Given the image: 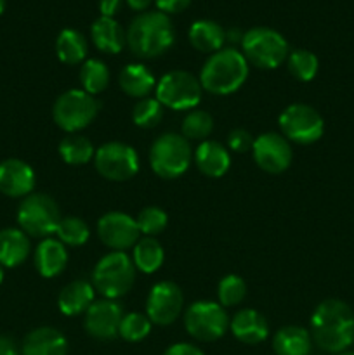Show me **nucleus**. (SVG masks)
<instances>
[{
  "label": "nucleus",
  "mask_w": 354,
  "mask_h": 355,
  "mask_svg": "<svg viewBox=\"0 0 354 355\" xmlns=\"http://www.w3.org/2000/svg\"><path fill=\"white\" fill-rule=\"evenodd\" d=\"M94 304V286L83 279L71 281L61 290L58 298V305L61 314L78 315L89 311Z\"/></svg>",
  "instance_id": "obj_23"
},
{
  "label": "nucleus",
  "mask_w": 354,
  "mask_h": 355,
  "mask_svg": "<svg viewBox=\"0 0 354 355\" xmlns=\"http://www.w3.org/2000/svg\"><path fill=\"white\" fill-rule=\"evenodd\" d=\"M176 31L167 14L149 10L135 17L127 30V45L132 54L141 59H153L165 54L174 44Z\"/></svg>",
  "instance_id": "obj_2"
},
{
  "label": "nucleus",
  "mask_w": 354,
  "mask_h": 355,
  "mask_svg": "<svg viewBox=\"0 0 354 355\" xmlns=\"http://www.w3.org/2000/svg\"><path fill=\"white\" fill-rule=\"evenodd\" d=\"M59 241L68 246H82L89 241L90 229L85 220L78 217H62L56 229Z\"/></svg>",
  "instance_id": "obj_33"
},
{
  "label": "nucleus",
  "mask_w": 354,
  "mask_h": 355,
  "mask_svg": "<svg viewBox=\"0 0 354 355\" xmlns=\"http://www.w3.org/2000/svg\"><path fill=\"white\" fill-rule=\"evenodd\" d=\"M59 155H61L62 162L76 166L89 163L96 155V151H94L92 142L87 137L78 134H69L59 142Z\"/></svg>",
  "instance_id": "obj_30"
},
{
  "label": "nucleus",
  "mask_w": 354,
  "mask_h": 355,
  "mask_svg": "<svg viewBox=\"0 0 354 355\" xmlns=\"http://www.w3.org/2000/svg\"><path fill=\"white\" fill-rule=\"evenodd\" d=\"M167 222H169L167 214L158 207H146L135 218L139 232L146 234V238H153V236L160 234L167 227Z\"/></svg>",
  "instance_id": "obj_38"
},
{
  "label": "nucleus",
  "mask_w": 354,
  "mask_h": 355,
  "mask_svg": "<svg viewBox=\"0 0 354 355\" xmlns=\"http://www.w3.org/2000/svg\"><path fill=\"white\" fill-rule=\"evenodd\" d=\"M153 0H127V3L130 6V9L134 10H146L151 6Z\"/></svg>",
  "instance_id": "obj_44"
},
{
  "label": "nucleus",
  "mask_w": 354,
  "mask_h": 355,
  "mask_svg": "<svg viewBox=\"0 0 354 355\" xmlns=\"http://www.w3.org/2000/svg\"><path fill=\"white\" fill-rule=\"evenodd\" d=\"M280 128L287 141L297 144H314L325 134L321 114L309 104L295 103L285 107L280 114Z\"/></svg>",
  "instance_id": "obj_10"
},
{
  "label": "nucleus",
  "mask_w": 354,
  "mask_h": 355,
  "mask_svg": "<svg viewBox=\"0 0 354 355\" xmlns=\"http://www.w3.org/2000/svg\"><path fill=\"white\" fill-rule=\"evenodd\" d=\"M337 355H354V352H349V350H346V352H340V354H337Z\"/></svg>",
  "instance_id": "obj_47"
},
{
  "label": "nucleus",
  "mask_w": 354,
  "mask_h": 355,
  "mask_svg": "<svg viewBox=\"0 0 354 355\" xmlns=\"http://www.w3.org/2000/svg\"><path fill=\"white\" fill-rule=\"evenodd\" d=\"M184 297L180 288L172 281H160L148 295L146 312L148 319L158 326H169L179 318Z\"/></svg>",
  "instance_id": "obj_13"
},
{
  "label": "nucleus",
  "mask_w": 354,
  "mask_h": 355,
  "mask_svg": "<svg viewBox=\"0 0 354 355\" xmlns=\"http://www.w3.org/2000/svg\"><path fill=\"white\" fill-rule=\"evenodd\" d=\"M120 87L127 96L144 99L156 87V80L144 64H127L120 73Z\"/></svg>",
  "instance_id": "obj_27"
},
{
  "label": "nucleus",
  "mask_w": 354,
  "mask_h": 355,
  "mask_svg": "<svg viewBox=\"0 0 354 355\" xmlns=\"http://www.w3.org/2000/svg\"><path fill=\"white\" fill-rule=\"evenodd\" d=\"M184 326L193 338L200 342H215L229 328L224 307L215 302H194L184 314Z\"/></svg>",
  "instance_id": "obj_11"
},
{
  "label": "nucleus",
  "mask_w": 354,
  "mask_h": 355,
  "mask_svg": "<svg viewBox=\"0 0 354 355\" xmlns=\"http://www.w3.org/2000/svg\"><path fill=\"white\" fill-rule=\"evenodd\" d=\"M97 111H99V103L94 99V96L87 94L85 90L71 89L56 99L52 116L59 128L68 134H76L92 123L94 118L97 116Z\"/></svg>",
  "instance_id": "obj_8"
},
{
  "label": "nucleus",
  "mask_w": 354,
  "mask_h": 355,
  "mask_svg": "<svg viewBox=\"0 0 354 355\" xmlns=\"http://www.w3.org/2000/svg\"><path fill=\"white\" fill-rule=\"evenodd\" d=\"M253 159L267 173H281L290 166V142L276 132H266L253 141Z\"/></svg>",
  "instance_id": "obj_15"
},
{
  "label": "nucleus",
  "mask_w": 354,
  "mask_h": 355,
  "mask_svg": "<svg viewBox=\"0 0 354 355\" xmlns=\"http://www.w3.org/2000/svg\"><path fill=\"white\" fill-rule=\"evenodd\" d=\"M58 203L49 194L31 193L23 198L17 208V224L23 232L33 238H49L61 222Z\"/></svg>",
  "instance_id": "obj_6"
},
{
  "label": "nucleus",
  "mask_w": 354,
  "mask_h": 355,
  "mask_svg": "<svg viewBox=\"0 0 354 355\" xmlns=\"http://www.w3.org/2000/svg\"><path fill=\"white\" fill-rule=\"evenodd\" d=\"M149 163L153 172L162 179H177L191 165L189 142L174 132L160 135L149 149Z\"/></svg>",
  "instance_id": "obj_7"
},
{
  "label": "nucleus",
  "mask_w": 354,
  "mask_h": 355,
  "mask_svg": "<svg viewBox=\"0 0 354 355\" xmlns=\"http://www.w3.org/2000/svg\"><path fill=\"white\" fill-rule=\"evenodd\" d=\"M90 35H92L94 45L106 54H118L127 42V33L113 17L101 16L99 19L94 21Z\"/></svg>",
  "instance_id": "obj_22"
},
{
  "label": "nucleus",
  "mask_w": 354,
  "mask_h": 355,
  "mask_svg": "<svg viewBox=\"0 0 354 355\" xmlns=\"http://www.w3.org/2000/svg\"><path fill=\"white\" fill-rule=\"evenodd\" d=\"M56 54L65 64H78L87 55L85 37L73 28H66L56 38Z\"/></svg>",
  "instance_id": "obj_28"
},
{
  "label": "nucleus",
  "mask_w": 354,
  "mask_h": 355,
  "mask_svg": "<svg viewBox=\"0 0 354 355\" xmlns=\"http://www.w3.org/2000/svg\"><path fill=\"white\" fill-rule=\"evenodd\" d=\"M288 61V71L292 73L294 78L298 82H311L316 76L319 68V61L311 51L305 49H297V51L290 52L287 58Z\"/></svg>",
  "instance_id": "obj_32"
},
{
  "label": "nucleus",
  "mask_w": 354,
  "mask_h": 355,
  "mask_svg": "<svg viewBox=\"0 0 354 355\" xmlns=\"http://www.w3.org/2000/svg\"><path fill=\"white\" fill-rule=\"evenodd\" d=\"M0 355H19L16 343L7 336H0Z\"/></svg>",
  "instance_id": "obj_43"
},
{
  "label": "nucleus",
  "mask_w": 354,
  "mask_h": 355,
  "mask_svg": "<svg viewBox=\"0 0 354 355\" xmlns=\"http://www.w3.org/2000/svg\"><path fill=\"white\" fill-rule=\"evenodd\" d=\"M149 333H151V321L148 319V315L130 312V314H125L121 318L118 335L124 340H127V342H141Z\"/></svg>",
  "instance_id": "obj_34"
},
{
  "label": "nucleus",
  "mask_w": 354,
  "mask_h": 355,
  "mask_svg": "<svg viewBox=\"0 0 354 355\" xmlns=\"http://www.w3.org/2000/svg\"><path fill=\"white\" fill-rule=\"evenodd\" d=\"M120 3L121 0H99L101 16L113 17L118 12V9H120Z\"/></svg>",
  "instance_id": "obj_42"
},
{
  "label": "nucleus",
  "mask_w": 354,
  "mask_h": 355,
  "mask_svg": "<svg viewBox=\"0 0 354 355\" xmlns=\"http://www.w3.org/2000/svg\"><path fill=\"white\" fill-rule=\"evenodd\" d=\"M194 163L203 175L219 179L231 166V156L222 144L215 141H205L194 151Z\"/></svg>",
  "instance_id": "obj_20"
},
{
  "label": "nucleus",
  "mask_w": 354,
  "mask_h": 355,
  "mask_svg": "<svg viewBox=\"0 0 354 355\" xmlns=\"http://www.w3.org/2000/svg\"><path fill=\"white\" fill-rule=\"evenodd\" d=\"M217 297L222 307H233L245 300L246 297V283L236 274L222 277L217 286Z\"/></svg>",
  "instance_id": "obj_36"
},
{
  "label": "nucleus",
  "mask_w": 354,
  "mask_h": 355,
  "mask_svg": "<svg viewBox=\"0 0 354 355\" xmlns=\"http://www.w3.org/2000/svg\"><path fill=\"white\" fill-rule=\"evenodd\" d=\"M242 49L246 62L260 69H274L288 58V42L273 28L255 26L243 33Z\"/></svg>",
  "instance_id": "obj_4"
},
{
  "label": "nucleus",
  "mask_w": 354,
  "mask_h": 355,
  "mask_svg": "<svg viewBox=\"0 0 354 355\" xmlns=\"http://www.w3.org/2000/svg\"><path fill=\"white\" fill-rule=\"evenodd\" d=\"M311 338L325 352H346L354 343L353 309L337 298L323 300L312 312Z\"/></svg>",
  "instance_id": "obj_1"
},
{
  "label": "nucleus",
  "mask_w": 354,
  "mask_h": 355,
  "mask_svg": "<svg viewBox=\"0 0 354 355\" xmlns=\"http://www.w3.org/2000/svg\"><path fill=\"white\" fill-rule=\"evenodd\" d=\"M155 3L160 9V12L177 14V12H183V10L189 6L191 0H155Z\"/></svg>",
  "instance_id": "obj_40"
},
{
  "label": "nucleus",
  "mask_w": 354,
  "mask_h": 355,
  "mask_svg": "<svg viewBox=\"0 0 354 355\" xmlns=\"http://www.w3.org/2000/svg\"><path fill=\"white\" fill-rule=\"evenodd\" d=\"M21 352L23 355H66L68 342L61 331L44 326L28 333Z\"/></svg>",
  "instance_id": "obj_19"
},
{
  "label": "nucleus",
  "mask_w": 354,
  "mask_h": 355,
  "mask_svg": "<svg viewBox=\"0 0 354 355\" xmlns=\"http://www.w3.org/2000/svg\"><path fill=\"white\" fill-rule=\"evenodd\" d=\"M311 347V333L301 326H285L278 329L273 340V349L276 355H309Z\"/></svg>",
  "instance_id": "obj_26"
},
{
  "label": "nucleus",
  "mask_w": 354,
  "mask_h": 355,
  "mask_svg": "<svg viewBox=\"0 0 354 355\" xmlns=\"http://www.w3.org/2000/svg\"><path fill=\"white\" fill-rule=\"evenodd\" d=\"M35 187V172L26 162L9 158L0 163V193L9 198H26Z\"/></svg>",
  "instance_id": "obj_17"
},
{
  "label": "nucleus",
  "mask_w": 354,
  "mask_h": 355,
  "mask_svg": "<svg viewBox=\"0 0 354 355\" xmlns=\"http://www.w3.org/2000/svg\"><path fill=\"white\" fill-rule=\"evenodd\" d=\"M30 255V239L21 229L7 227L0 231V266L17 267Z\"/></svg>",
  "instance_id": "obj_24"
},
{
  "label": "nucleus",
  "mask_w": 354,
  "mask_h": 355,
  "mask_svg": "<svg viewBox=\"0 0 354 355\" xmlns=\"http://www.w3.org/2000/svg\"><path fill=\"white\" fill-rule=\"evenodd\" d=\"M214 128V120L207 111L194 110L184 118L183 121V137L194 139V141H201V139L208 137Z\"/></svg>",
  "instance_id": "obj_37"
},
{
  "label": "nucleus",
  "mask_w": 354,
  "mask_h": 355,
  "mask_svg": "<svg viewBox=\"0 0 354 355\" xmlns=\"http://www.w3.org/2000/svg\"><path fill=\"white\" fill-rule=\"evenodd\" d=\"M163 106L158 99L144 97L132 110V120L141 128H153L162 121Z\"/></svg>",
  "instance_id": "obj_35"
},
{
  "label": "nucleus",
  "mask_w": 354,
  "mask_h": 355,
  "mask_svg": "<svg viewBox=\"0 0 354 355\" xmlns=\"http://www.w3.org/2000/svg\"><path fill=\"white\" fill-rule=\"evenodd\" d=\"M253 141H255V139H252V135H250L248 132L243 130V128H236V130H233L231 134H229L228 146L229 149L235 153H246L248 149L253 148Z\"/></svg>",
  "instance_id": "obj_39"
},
{
  "label": "nucleus",
  "mask_w": 354,
  "mask_h": 355,
  "mask_svg": "<svg viewBox=\"0 0 354 355\" xmlns=\"http://www.w3.org/2000/svg\"><path fill=\"white\" fill-rule=\"evenodd\" d=\"M189 42L196 51L214 54L221 51L226 42V31L212 19H198L189 28Z\"/></svg>",
  "instance_id": "obj_25"
},
{
  "label": "nucleus",
  "mask_w": 354,
  "mask_h": 355,
  "mask_svg": "<svg viewBox=\"0 0 354 355\" xmlns=\"http://www.w3.org/2000/svg\"><path fill=\"white\" fill-rule=\"evenodd\" d=\"M229 328H231L236 340L246 343V345H257V343L264 342L269 335V326H267L266 318L253 309H243V311L236 312L233 321L229 322Z\"/></svg>",
  "instance_id": "obj_18"
},
{
  "label": "nucleus",
  "mask_w": 354,
  "mask_h": 355,
  "mask_svg": "<svg viewBox=\"0 0 354 355\" xmlns=\"http://www.w3.org/2000/svg\"><path fill=\"white\" fill-rule=\"evenodd\" d=\"M6 10V0H0V14Z\"/></svg>",
  "instance_id": "obj_45"
},
{
  "label": "nucleus",
  "mask_w": 354,
  "mask_h": 355,
  "mask_svg": "<svg viewBox=\"0 0 354 355\" xmlns=\"http://www.w3.org/2000/svg\"><path fill=\"white\" fill-rule=\"evenodd\" d=\"M80 82H82L83 90L90 96L101 94L110 83L108 66L99 59H89L83 62L82 69H80Z\"/></svg>",
  "instance_id": "obj_31"
},
{
  "label": "nucleus",
  "mask_w": 354,
  "mask_h": 355,
  "mask_svg": "<svg viewBox=\"0 0 354 355\" xmlns=\"http://www.w3.org/2000/svg\"><path fill=\"white\" fill-rule=\"evenodd\" d=\"M96 168L104 179L124 182L132 179L139 170V156L132 146L125 142H106L94 155Z\"/></svg>",
  "instance_id": "obj_12"
},
{
  "label": "nucleus",
  "mask_w": 354,
  "mask_h": 355,
  "mask_svg": "<svg viewBox=\"0 0 354 355\" xmlns=\"http://www.w3.org/2000/svg\"><path fill=\"white\" fill-rule=\"evenodd\" d=\"M248 76V62L236 49H221L205 61L200 73L201 89L215 96L236 92Z\"/></svg>",
  "instance_id": "obj_3"
},
{
  "label": "nucleus",
  "mask_w": 354,
  "mask_h": 355,
  "mask_svg": "<svg viewBox=\"0 0 354 355\" xmlns=\"http://www.w3.org/2000/svg\"><path fill=\"white\" fill-rule=\"evenodd\" d=\"M124 309L118 302L104 298L94 302L85 312V329L97 340H111L118 335Z\"/></svg>",
  "instance_id": "obj_16"
},
{
  "label": "nucleus",
  "mask_w": 354,
  "mask_h": 355,
  "mask_svg": "<svg viewBox=\"0 0 354 355\" xmlns=\"http://www.w3.org/2000/svg\"><path fill=\"white\" fill-rule=\"evenodd\" d=\"M163 355H205L198 347L191 345V343H176V345H170L165 350Z\"/></svg>",
  "instance_id": "obj_41"
},
{
  "label": "nucleus",
  "mask_w": 354,
  "mask_h": 355,
  "mask_svg": "<svg viewBox=\"0 0 354 355\" xmlns=\"http://www.w3.org/2000/svg\"><path fill=\"white\" fill-rule=\"evenodd\" d=\"M97 234L108 248H113V252H125L127 248L135 246L141 232L130 215L110 211L97 222Z\"/></svg>",
  "instance_id": "obj_14"
},
{
  "label": "nucleus",
  "mask_w": 354,
  "mask_h": 355,
  "mask_svg": "<svg viewBox=\"0 0 354 355\" xmlns=\"http://www.w3.org/2000/svg\"><path fill=\"white\" fill-rule=\"evenodd\" d=\"M165 253L162 245L155 238H144L135 243L134 253H132V262L141 272L153 274L162 267Z\"/></svg>",
  "instance_id": "obj_29"
},
{
  "label": "nucleus",
  "mask_w": 354,
  "mask_h": 355,
  "mask_svg": "<svg viewBox=\"0 0 354 355\" xmlns=\"http://www.w3.org/2000/svg\"><path fill=\"white\" fill-rule=\"evenodd\" d=\"M68 266V252L59 239L45 238L35 252V267L44 277H56Z\"/></svg>",
  "instance_id": "obj_21"
},
{
  "label": "nucleus",
  "mask_w": 354,
  "mask_h": 355,
  "mask_svg": "<svg viewBox=\"0 0 354 355\" xmlns=\"http://www.w3.org/2000/svg\"><path fill=\"white\" fill-rule=\"evenodd\" d=\"M201 83L191 73L174 69L156 83V99L162 106L176 111L193 110L201 101Z\"/></svg>",
  "instance_id": "obj_9"
},
{
  "label": "nucleus",
  "mask_w": 354,
  "mask_h": 355,
  "mask_svg": "<svg viewBox=\"0 0 354 355\" xmlns=\"http://www.w3.org/2000/svg\"><path fill=\"white\" fill-rule=\"evenodd\" d=\"M3 281V266H0V284H2Z\"/></svg>",
  "instance_id": "obj_46"
},
{
  "label": "nucleus",
  "mask_w": 354,
  "mask_h": 355,
  "mask_svg": "<svg viewBox=\"0 0 354 355\" xmlns=\"http://www.w3.org/2000/svg\"><path fill=\"white\" fill-rule=\"evenodd\" d=\"M134 281L135 266L125 252H111L104 255L92 272L94 288L110 300L127 295Z\"/></svg>",
  "instance_id": "obj_5"
}]
</instances>
